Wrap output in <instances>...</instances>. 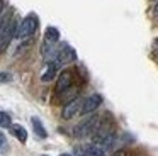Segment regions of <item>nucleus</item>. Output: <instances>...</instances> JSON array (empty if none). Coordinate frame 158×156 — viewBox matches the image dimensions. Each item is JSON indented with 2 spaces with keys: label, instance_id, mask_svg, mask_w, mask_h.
Instances as JSON below:
<instances>
[{
  "label": "nucleus",
  "instance_id": "9",
  "mask_svg": "<svg viewBox=\"0 0 158 156\" xmlns=\"http://www.w3.org/2000/svg\"><path fill=\"white\" fill-rule=\"evenodd\" d=\"M58 68H60V64L56 63V61H49V63L46 64V68H44V71H43V75H41V81L48 83V81L55 80L56 73H58Z\"/></svg>",
  "mask_w": 158,
  "mask_h": 156
},
{
  "label": "nucleus",
  "instance_id": "5",
  "mask_svg": "<svg viewBox=\"0 0 158 156\" xmlns=\"http://www.w3.org/2000/svg\"><path fill=\"white\" fill-rule=\"evenodd\" d=\"M102 104V95L99 93H92L90 97H87L85 100L82 102V107H80V114L82 115H90L97 110Z\"/></svg>",
  "mask_w": 158,
  "mask_h": 156
},
{
  "label": "nucleus",
  "instance_id": "7",
  "mask_svg": "<svg viewBox=\"0 0 158 156\" xmlns=\"http://www.w3.org/2000/svg\"><path fill=\"white\" fill-rule=\"evenodd\" d=\"M77 60V51L73 49L72 46L68 44H63L61 49L56 51V56H55V61L58 64H66V63H72V61Z\"/></svg>",
  "mask_w": 158,
  "mask_h": 156
},
{
  "label": "nucleus",
  "instance_id": "19",
  "mask_svg": "<svg viewBox=\"0 0 158 156\" xmlns=\"http://www.w3.org/2000/svg\"><path fill=\"white\" fill-rule=\"evenodd\" d=\"M155 47H156V49H158V39L155 41Z\"/></svg>",
  "mask_w": 158,
  "mask_h": 156
},
{
  "label": "nucleus",
  "instance_id": "10",
  "mask_svg": "<svg viewBox=\"0 0 158 156\" xmlns=\"http://www.w3.org/2000/svg\"><path fill=\"white\" fill-rule=\"evenodd\" d=\"M44 41H48L51 44H56L60 41V31L55 26H48L44 31Z\"/></svg>",
  "mask_w": 158,
  "mask_h": 156
},
{
  "label": "nucleus",
  "instance_id": "14",
  "mask_svg": "<svg viewBox=\"0 0 158 156\" xmlns=\"http://www.w3.org/2000/svg\"><path fill=\"white\" fill-rule=\"evenodd\" d=\"M9 149H10V146H9L7 138H5L4 132L0 131V154H5V153H9Z\"/></svg>",
  "mask_w": 158,
  "mask_h": 156
},
{
  "label": "nucleus",
  "instance_id": "2",
  "mask_svg": "<svg viewBox=\"0 0 158 156\" xmlns=\"http://www.w3.org/2000/svg\"><path fill=\"white\" fill-rule=\"evenodd\" d=\"M39 26V19L36 14H29L24 19L21 20V24H17V29H15V37L17 39H26V37H31L32 34L38 31Z\"/></svg>",
  "mask_w": 158,
  "mask_h": 156
},
{
  "label": "nucleus",
  "instance_id": "8",
  "mask_svg": "<svg viewBox=\"0 0 158 156\" xmlns=\"http://www.w3.org/2000/svg\"><path fill=\"white\" fill-rule=\"evenodd\" d=\"M82 98L75 97L73 100L66 102L65 105H63V110H61V117L65 119V121H70V119H73L77 114L80 112V107H82Z\"/></svg>",
  "mask_w": 158,
  "mask_h": 156
},
{
  "label": "nucleus",
  "instance_id": "1",
  "mask_svg": "<svg viewBox=\"0 0 158 156\" xmlns=\"http://www.w3.org/2000/svg\"><path fill=\"white\" fill-rule=\"evenodd\" d=\"M15 29H17V20L12 15H5L0 24V53H4L10 44L12 37H15Z\"/></svg>",
  "mask_w": 158,
  "mask_h": 156
},
{
  "label": "nucleus",
  "instance_id": "6",
  "mask_svg": "<svg viewBox=\"0 0 158 156\" xmlns=\"http://www.w3.org/2000/svg\"><path fill=\"white\" fill-rule=\"evenodd\" d=\"M75 153L78 156H106L107 151L100 146L94 144V142H89V144H80L75 148Z\"/></svg>",
  "mask_w": 158,
  "mask_h": 156
},
{
  "label": "nucleus",
  "instance_id": "16",
  "mask_svg": "<svg viewBox=\"0 0 158 156\" xmlns=\"http://www.w3.org/2000/svg\"><path fill=\"white\" fill-rule=\"evenodd\" d=\"M110 156H129V151H127V149H117V151H114Z\"/></svg>",
  "mask_w": 158,
  "mask_h": 156
},
{
  "label": "nucleus",
  "instance_id": "4",
  "mask_svg": "<svg viewBox=\"0 0 158 156\" xmlns=\"http://www.w3.org/2000/svg\"><path fill=\"white\" fill-rule=\"evenodd\" d=\"M73 81H75V75L72 70H63L58 75V80H56V88L55 92L58 95H61L65 90H68L70 87H73Z\"/></svg>",
  "mask_w": 158,
  "mask_h": 156
},
{
  "label": "nucleus",
  "instance_id": "17",
  "mask_svg": "<svg viewBox=\"0 0 158 156\" xmlns=\"http://www.w3.org/2000/svg\"><path fill=\"white\" fill-rule=\"evenodd\" d=\"M153 15H155V17H156V19H158V2L155 3V9H153Z\"/></svg>",
  "mask_w": 158,
  "mask_h": 156
},
{
  "label": "nucleus",
  "instance_id": "12",
  "mask_svg": "<svg viewBox=\"0 0 158 156\" xmlns=\"http://www.w3.org/2000/svg\"><path fill=\"white\" fill-rule=\"evenodd\" d=\"M31 122H32V129H34V132H36V136H38V138H41V139L48 138V132H46L43 122L39 121L38 117H31Z\"/></svg>",
  "mask_w": 158,
  "mask_h": 156
},
{
  "label": "nucleus",
  "instance_id": "18",
  "mask_svg": "<svg viewBox=\"0 0 158 156\" xmlns=\"http://www.w3.org/2000/svg\"><path fill=\"white\" fill-rule=\"evenodd\" d=\"M60 156H75V154H70V153H63V154H60Z\"/></svg>",
  "mask_w": 158,
  "mask_h": 156
},
{
  "label": "nucleus",
  "instance_id": "3",
  "mask_svg": "<svg viewBox=\"0 0 158 156\" xmlns=\"http://www.w3.org/2000/svg\"><path fill=\"white\" fill-rule=\"evenodd\" d=\"M99 115H90L89 119H85V121H82L78 125L75 127V136L80 139H85V138H90V136L95 134L97 127H99Z\"/></svg>",
  "mask_w": 158,
  "mask_h": 156
},
{
  "label": "nucleus",
  "instance_id": "11",
  "mask_svg": "<svg viewBox=\"0 0 158 156\" xmlns=\"http://www.w3.org/2000/svg\"><path fill=\"white\" fill-rule=\"evenodd\" d=\"M9 129H10V132H12V134H14L21 142H26V141H27V131H26V129L22 127L21 124H10V127H9Z\"/></svg>",
  "mask_w": 158,
  "mask_h": 156
},
{
  "label": "nucleus",
  "instance_id": "20",
  "mask_svg": "<svg viewBox=\"0 0 158 156\" xmlns=\"http://www.w3.org/2000/svg\"><path fill=\"white\" fill-rule=\"evenodd\" d=\"M41 156H48V154H41Z\"/></svg>",
  "mask_w": 158,
  "mask_h": 156
},
{
  "label": "nucleus",
  "instance_id": "13",
  "mask_svg": "<svg viewBox=\"0 0 158 156\" xmlns=\"http://www.w3.org/2000/svg\"><path fill=\"white\" fill-rule=\"evenodd\" d=\"M10 124H12V119H10V115L7 114V112H4V110H0V127H10Z\"/></svg>",
  "mask_w": 158,
  "mask_h": 156
},
{
  "label": "nucleus",
  "instance_id": "15",
  "mask_svg": "<svg viewBox=\"0 0 158 156\" xmlns=\"http://www.w3.org/2000/svg\"><path fill=\"white\" fill-rule=\"evenodd\" d=\"M5 7H7V0H0V24L5 17Z\"/></svg>",
  "mask_w": 158,
  "mask_h": 156
}]
</instances>
